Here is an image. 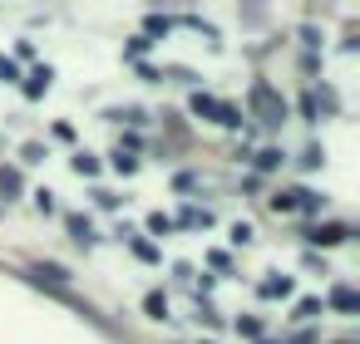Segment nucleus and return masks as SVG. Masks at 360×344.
<instances>
[{
	"mask_svg": "<svg viewBox=\"0 0 360 344\" xmlns=\"http://www.w3.org/2000/svg\"><path fill=\"white\" fill-rule=\"evenodd\" d=\"M311 241H326V246H336V241H345V226H316V232H311Z\"/></svg>",
	"mask_w": 360,
	"mask_h": 344,
	"instance_id": "1",
	"label": "nucleus"
},
{
	"mask_svg": "<svg viewBox=\"0 0 360 344\" xmlns=\"http://www.w3.org/2000/svg\"><path fill=\"white\" fill-rule=\"evenodd\" d=\"M262 295H291V280H286V275H281V280H267Z\"/></svg>",
	"mask_w": 360,
	"mask_h": 344,
	"instance_id": "2",
	"label": "nucleus"
},
{
	"mask_svg": "<svg viewBox=\"0 0 360 344\" xmlns=\"http://www.w3.org/2000/svg\"><path fill=\"white\" fill-rule=\"evenodd\" d=\"M148 310H153V320H163L168 315V300L163 295H148Z\"/></svg>",
	"mask_w": 360,
	"mask_h": 344,
	"instance_id": "3",
	"label": "nucleus"
},
{
	"mask_svg": "<svg viewBox=\"0 0 360 344\" xmlns=\"http://www.w3.org/2000/svg\"><path fill=\"white\" fill-rule=\"evenodd\" d=\"M69 226H74V237H79V241H89V221H84V216H69Z\"/></svg>",
	"mask_w": 360,
	"mask_h": 344,
	"instance_id": "4",
	"label": "nucleus"
},
{
	"mask_svg": "<svg viewBox=\"0 0 360 344\" xmlns=\"http://www.w3.org/2000/svg\"><path fill=\"white\" fill-rule=\"evenodd\" d=\"M331 300H336V305H341V310H355V295H350V291H336V295H331Z\"/></svg>",
	"mask_w": 360,
	"mask_h": 344,
	"instance_id": "5",
	"label": "nucleus"
}]
</instances>
